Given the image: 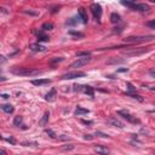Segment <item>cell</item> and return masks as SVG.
Segmentation results:
<instances>
[{
	"mask_svg": "<svg viewBox=\"0 0 155 155\" xmlns=\"http://www.w3.org/2000/svg\"><path fill=\"white\" fill-rule=\"evenodd\" d=\"M0 155H6V152H5V149H1V152H0Z\"/></svg>",
	"mask_w": 155,
	"mask_h": 155,
	"instance_id": "b9f144b4",
	"label": "cell"
},
{
	"mask_svg": "<svg viewBox=\"0 0 155 155\" xmlns=\"http://www.w3.org/2000/svg\"><path fill=\"white\" fill-rule=\"evenodd\" d=\"M56 95H57V91H56V89H51V91L46 94L45 100L47 101V102H53L56 100Z\"/></svg>",
	"mask_w": 155,
	"mask_h": 155,
	"instance_id": "4fadbf2b",
	"label": "cell"
},
{
	"mask_svg": "<svg viewBox=\"0 0 155 155\" xmlns=\"http://www.w3.org/2000/svg\"><path fill=\"white\" fill-rule=\"evenodd\" d=\"M64 58L63 57H56V58H53V59H51V62H50V63L51 64H55V63H59V62H62V61H63Z\"/></svg>",
	"mask_w": 155,
	"mask_h": 155,
	"instance_id": "d6a6232c",
	"label": "cell"
},
{
	"mask_svg": "<svg viewBox=\"0 0 155 155\" xmlns=\"http://www.w3.org/2000/svg\"><path fill=\"white\" fill-rule=\"evenodd\" d=\"M120 21H121V17H120V15L116 13V12H113L110 15V22L113 24H118V23H120Z\"/></svg>",
	"mask_w": 155,
	"mask_h": 155,
	"instance_id": "e0dca14e",
	"label": "cell"
},
{
	"mask_svg": "<svg viewBox=\"0 0 155 155\" xmlns=\"http://www.w3.org/2000/svg\"><path fill=\"white\" fill-rule=\"evenodd\" d=\"M108 122H109L112 126H115V127H119V128H124V124L119 120V119H116L115 116H112V118L108 119Z\"/></svg>",
	"mask_w": 155,
	"mask_h": 155,
	"instance_id": "7c38bea8",
	"label": "cell"
},
{
	"mask_svg": "<svg viewBox=\"0 0 155 155\" xmlns=\"http://www.w3.org/2000/svg\"><path fill=\"white\" fill-rule=\"evenodd\" d=\"M149 74H152V75H155V70H150V71H149Z\"/></svg>",
	"mask_w": 155,
	"mask_h": 155,
	"instance_id": "7bdbcfd3",
	"label": "cell"
},
{
	"mask_svg": "<svg viewBox=\"0 0 155 155\" xmlns=\"http://www.w3.org/2000/svg\"><path fill=\"white\" fill-rule=\"evenodd\" d=\"M84 94L86 95H89L90 97L94 98L95 97V90H94V87H91V86H87V85H84Z\"/></svg>",
	"mask_w": 155,
	"mask_h": 155,
	"instance_id": "ac0fdd59",
	"label": "cell"
},
{
	"mask_svg": "<svg viewBox=\"0 0 155 155\" xmlns=\"http://www.w3.org/2000/svg\"><path fill=\"white\" fill-rule=\"evenodd\" d=\"M118 114L120 115L122 119H125L126 121H128L130 124H135V125L136 124H141V120H139V119H137L136 116H133L132 114H130L127 110H119Z\"/></svg>",
	"mask_w": 155,
	"mask_h": 155,
	"instance_id": "5b68a950",
	"label": "cell"
},
{
	"mask_svg": "<svg viewBox=\"0 0 155 155\" xmlns=\"http://www.w3.org/2000/svg\"><path fill=\"white\" fill-rule=\"evenodd\" d=\"M81 122L82 124H86V125H91V124H92V121H86V120H82Z\"/></svg>",
	"mask_w": 155,
	"mask_h": 155,
	"instance_id": "60d3db41",
	"label": "cell"
},
{
	"mask_svg": "<svg viewBox=\"0 0 155 155\" xmlns=\"http://www.w3.org/2000/svg\"><path fill=\"white\" fill-rule=\"evenodd\" d=\"M69 34L70 35H74V37H78V38H84V34L79 33V32H75V30H70Z\"/></svg>",
	"mask_w": 155,
	"mask_h": 155,
	"instance_id": "f1b7e54d",
	"label": "cell"
},
{
	"mask_svg": "<svg viewBox=\"0 0 155 155\" xmlns=\"http://www.w3.org/2000/svg\"><path fill=\"white\" fill-rule=\"evenodd\" d=\"M13 74L21 75V76H35V75H40L41 71L39 69H34V68H13L12 70Z\"/></svg>",
	"mask_w": 155,
	"mask_h": 155,
	"instance_id": "6da1fadb",
	"label": "cell"
},
{
	"mask_svg": "<svg viewBox=\"0 0 155 155\" xmlns=\"http://www.w3.org/2000/svg\"><path fill=\"white\" fill-rule=\"evenodd\" d=\"M90 110L89 109H85V108H82L81 106H78L76 109L74 110V115L75 116H80V115H84V114H89Z\"/></svg>",
	"mask_w": 155,
	"mask_h": 155,
	"instance_id": "9a60e30c",
	"label": "cell"
},
{
	"mask_svg": "<svg viewBox=\"0 0 155 155\" xmlns=\"http://www.w3.org/2000/svg\"><path fill=\"white\" fill-rule=\"evenodd\" d=\"M13 125L15 126H17V127H19V126H24L23 125V118L22 116H15V119H13Z\"/></svg>",
	"mask_w": 155,
	"mask_h": 155,
	"instance_id": "44dd1931",
	"label": "cell"
},
{
	"mask_svg": "<svg viewBox=\"0 0 155 155\" xmlns=\"http://www.w3.org/2000/svg\"><path fill=\"white\" fill-rule=\"evenodd\" d=\"M150 51L149 47H137V49H126V50H122V53L126 55V56H141V55H144Z\"/></svg>",
	"mask_w": 155,
	"mask_h": 155,
	"instance_id": "277c9868",
	"label": "cell"
},
{
	"mask_svg": "<svg viewBox=\"0 0 155 155\" xmlns=\"http://www.w3.org/2000/svg\"><path fill=\"white\" fill-rule=\"evenodd\" d=\"M125 71H128L127 68H120V69H118V73H125Z\"/></svg>",
	"mask_w": 155,
	"mask_h": 155,
	"instance_id": "d590c367",
	"label": "cell"
},
{
	"mask_svg": "<svg viewBox=\"0 0 155 155\" xmlns=\"http://www.w3.org/2000/svg\"><path fill=\"white\" fill-rule=\"evenodd\" d=\"M53 23H51V22H46L43 24V27H41V29L44 30V32H46V30H52L53 29Z\"/></svg>",
	"mask_w": 155,
	"mask_h": 155,
	"instance_id": "603a6c76",
	"label": "cell"
},
{
	"mask_svg": "<svg viewBox=\"0 0 155 155\" xmlns=\"http://www.w3.org/2000/svg\"><path fill=\"white\" fill-rule=\"evenodd\" d=\"M78 19H80V17H73V18H70L69 21H67V24L68 25H73L78 22Z\"/></svg>",
	"mask_w": 155,
	"mask_h": 155,
	"instance_id": "83f0119b",
	"label": "cell"
},
{
	"mask_svg": "<svg viewBox=\"0 0 155 155\" xmlns=\"http://www.w3.org/2000/svg\"><path fill=\"white\" fill-rule=\"evenodd\" d=\"M32 84L35 86H41V85H49L51 84L50 79H38V80H32Z\"/></svg>",
	"mask_w": 155,
	"mask_h": 155,
	"instance_id": "2e32d148",
	"label": "cell"
},
{
	"mask_svg": "<svg viewBox=\"0 0 155 155\" xmlns=\"http://www.w3.org/2000/svg\"><path fill=\"white\" fill-rule=\"evenodd\" d=\"M57 11H59V6H55V7H53V10H52L51 12L55 13V12H57Z\"/></svg>",
	"mask_w": 155,
	"mask_h": 155,
	"instance_id": "ab89813d",
	"label": "cell"
},
{
	"mask_svg": "<svg viewBox=\"0 0 155 155\" xmlns=\"http://www.w3.org/2000/svg\"><path fill=\"white\" fill-rule=\"evenodd\" d=\"M85 75H86V73H84V71H69V73L63 74L59 79H62V80H71V79H76V78H82Z\"/></svg>",
	"mask_w": 155,
	"mask_h": 155,
	"instance_id": "52a82bcc",
	"label": "cell"
},
{
	"mask_svg": "<svg viewBox=\"0 0 155 155\" xmlns=\"http://www.w3.org/2000/svg\"><path fill=\"white\" fill-rule=\"evenodd\" d=\"M78 15H79V17L81 19V22L82 23H87L89 22V17H87V12H86V10L84 7H79L78 9Z\"/></svg>",
	"mask_w": 155,
	"mask_h": 155,
	"instance_id": "30bf717a",
	"label": "cell"
},
{
	"mask_svg": "<svg viewBox=\"0 0 155 155\" xmlns=\"http://www.w3.org/2000/svg\"><path fill=\"white\" fill-rule=\"evenodd\" d=\"M149 90H152V91H155V87H148Z\"/></svg>",
	"mask_w": 155,
	"mask_h": 155,
	"instance_id": "ee69618b",
	"label": "cell"
},
{
	"mask_svg": "<svg viewBox=\"0 0 155 155\" xmlns=\"http://www.w3.org/2000/svg\"><path fill=\"white\" fill-rule=\"evenodd\" d=\"M4 141H6V142H9V143H11L12 146H15V144H16V139H15L13 137H4Z\"/></svg>",
	"mask_w": 155,
	"mask_h": 155,
	"instance_id": "4316f807",
	"label": "cell"
},
{
	"mask_svg": "<svg viewBox=\"0 0 155 155\" xmlns=\"http://www.w3.org/2000/svg\"><path fill=\"white\" fill-rule=\"evenodd\" d=\"M90 10H91V12H92V15H94V17L96 18L97 22H101V17H102V6L101 5L97 4V3L91 4Z\"/></svg>",
	"mask_w": 155,
	"mask_h": 155,
	"instance_id": "8992f818",
	"label": "cell"
},
{
	"mask_svg": "<svg viewBox=\"0 0 155 155\" xmlns=\"http://www.w3.org/2000/svg\"><path fill=\"white\" fill-rule=\"evenodd\" d=\"M1 98H4V100H9V98H10V95H7V94H3V95H1Z\"/></svg>",
	"mask_w": 155,
	"mask_h": 155,
	"instance_id": "74e56055",
	"label": "cell"
},
{
	"mask_svg": "<svg viewBox=\"0 0 155 155\" xmlns=\"http://www.w3.org/2000/svg\"><path fill=\"white\" fill-rule=\"evenodd\" d=\"M94 150L100 155H109L110 150L106 146H94Z\"/></svg>",
	"mask_w": 155,
	"mask_h": 155,
	"instance_id": "9c48e42d",
	"label": "cell"
},
{
	"mask_svg": "<svg viewBox=\"0 0 155 155\" xmlns=\"http://www.w3.org/2000/svg\"><path fill=\"white\" fill-rule=\"evenodd\" d=\"M30 50L34 51V52H44V51H46V47L43 45H40L39 43H37V44L30 45Z\"/></svg>",
	"mask_w": 155,
	"mask_h": 155,
	"instance_id": "5bb4252c",
	"label": "cell"
},
{
	"mask_svg": "<svg viewBox=\"0 0 155 155\" xmlns=\"http://www.w3.org/2000/svg\"><path fill=\"white\" fill-rule=\"evenodd\" d=\"M121 5L127 6L131 10H133V11H138V12H148L150 10L149 5H147V4H136L133 1H121Z\"/></svg>",
	"mask_w": 155,
	"mask_h": 155,
	"instance_id": "7a4b0ae2",
	"label": "cell"
},
{
	"mask_svg": "<svg viewBox=\"0 0 155 155\" xmlns=\"http://www.w3.org/2000/svg\"><path fill=\"white\" fill-rule=\"evenodd\" d=\"M125 59H121V58H116V57H113L110 58L109 61L107 62V64H120V63H124Z\"/></svg>",
	"mask_w": 155,
	"mask_h": 155,
	"instance_id": "7402d4cb",
	"label": "cell"
},
{
	"mask_svg": "<svg viewBox=\"0 0 155 155\" xmlns=\"http://www.w3.org/2000/svg\"><path fill=\"white\" fill-rule=\"evenodd\" d=\"M49 118H50V113L49 112H46L45 114L43 115V118L39 120V125L40 126H46V124L49 122Z\"/></svg>",
	"mask_w": 155,
	"mask_h": 155,
	"instance_id": "d6986e66",
	"label": "cell"
},
{
	"mask_svg": "<svg viewBox=\"0 0 155 155\" xmlns=\"http://www.w3.org/2000/svg\"><path fill=\"white\" fill-rule=\"evenodd\" d=\"M125 95H126V96H130V97H132V98H135V100H138L139 102H143V97H142V96H139V95H137V94H131V92H125Z\"/></svg>",
	"mask_w": 155,
	"mask_h": 155,
	"instance_id": "cb8c5ba5",
	"label": "cell"
},
{
	"mask_svg": "<svg viewBox=\"0 0 155 155\" xmlns=\"http://www.w3.org/2000/svg\"><path fill=\"white\" fill-rule=\"evenodd\" d=\"M84 138H85V139H87V141H91V139L94 138V137H92L91 135H85V137H84Z\"/></svg>",
	"mask_w": 155,
	"mask_h": 155,
	"instance_id": "f35d334b",
	"label": "cell"
},
{
	"mask_svg": "<svg viewBox=\"0 0 155 155\" xmlns=\"http://www.w3.org/2000/svg\"><path fill=\"white\" fill-rule=\"evenodd\" d=\"M96 136H101V137H103V138H108V137H109L108 135H106V133H102V132H100V131L96 132Z\"/></svg>",
	"mask_w": 155,
	"mask_h": 155,
	"instance_id": "836d02e7",
	"label": "cell"
},
{
	"mask_svg": "<svg viewBox=\"0 0 155 155\" xmlns=\"http://www.w3.org/2000/svg\"><path fill=\"white\" fill-rule=\"evenodd\" d=\"M1 110L7 113V114H11V113H13L15 108L11 106V104H1Z\"/></svg>",
	"mask_w": 155,
	"mask_h": 155,
	"instance_id": "ffe728a7",
	"label": "cell"
},
{
	"mask_svg": "<svg viewBox=\"0 0 155 155\" xmlns=\"http://www.w3.org/2000/svg\"><path fill=\"white\" fill-rule=\"evenodd\" d=\"M155 40V35H135V37H128L125 39L128 44H139V43H148V41Z\"/></svg>",
	"mask_w": 155,
	"mask_h": 155,
	"instance_id": "3957f363",
	"label": "cell"
},
{
	"mask_svg": "<svg viewBox=\"0 0 155 155\" xmlns=\"http://www.w3.org/2000/svg\"><path fill=\"white\" fill-rule=\"evenodd\" d=\"M23 12H25V13H29V15H34V16H38V13L37 12H32V11H27V10H24Z\"/></svg>",
	"mask_w": 155,
	"mask_h": 155,
	"instance_id": "8d00e7d4",
	"label": "cell"
},
{
	"mask_svg": "<svg viewBox=\"0 0 155 155\" xmlns=\"http://www.w3.org/2000/svg\"><path fill=\"white\" fill-rule=\"evenodd\" d=\"M74 91L75 92H82L84 91V85H74Z\"/></svg>",
	"mask_w": 155,
	"mask_h": 155,
	"instance_id": "1f68e13d",
	"label": "cell"
},
{
	"mask_svg": "<svg viewBox=\"0 0 155 155\" xmlns=\"http://www.w3.org/2000/svg\"><path fill=\"white\" fill-rule=\"evenodd\" d=\"M90 61H91L90 56H87V57H80V58H78L75 62H73V63L70 64V68H80V67L87 64Z\"/></svg>",
	"mask_w": 155,
	"mask_h": 155,
	"instance_id": "ba28073f",
	"label": "cell"
},
{
	"mask_svg": "<svg viewBox=\"0 0 155 155\" xmlns=\"http://www.w3.org/2000/svg\"><path fill=\"white\" fill-rule=\"evenodd\" d=\"M126 86H127V92H131V94H133V92H135L136 91V87L135 86H133L132 84H131V82H127V84H126Z\"/></svg>",
	"mask_w": 155,
	"mask_h": 155,
	"instance_id": "484cf974",
	"label": "cell"
},
{
	"mask_svg": "<svg viewBox=\"0 0 155 155\" xmlns=\"http://www.w3.org/2000/svg\"><path fill=\"white\" fill-rule=\"evenodd\" d=\"M22 146H25V147H29V146H33V147H38L39 144L37 142H23Z\"/></svg>",
	"mask_w": 155,
	"mask_h": 155,
	"instance_id": "4dcf8cb0",
	"label": "cell"
},
{
	"mask_svg": "<svg viewBox=\"0 0 155 155\" xmlns=\"http://www.w3.org/2000/svg\"><path fill=\"white\" fill-rule=\"evenodd\" d=\"M76 56H84V57H87V56H91L90 52H78Z\"/></svg>",
	"mask_w": 155,
	"mask_h": 155,
	"instance_id": "e575fe53",
	"label": "cell"
},
{
	"mask_svg": "<svg viewBox=\"0 0 155 155\" xmlns=\"http://www.w3.org/2000/svg\"><path fill=\"white\" fill-rule=\"evenodd\" d=\"M34 33L38 35V43L39 44L43 43V41H49L50 40V37L44 33V30H39V32H38V30H34Z\"/></svg>",
	"mask_w": 155,
	"mask_h": 155,
	"instance_id": "8fae6325",
	"label": "cell"
},
{
	"mask_svg": "<svg viewBox=\"0 0 155 155\" xmlns=\"http://www.w3.org/2000/svg\"><path fill=\"white\" fill-rule=\"evenodd\" d=\"M46 133H47V135H49L51 138H52V139L57 138V135H56V133H55L52 130H51V128H46Z\"/></svg>",
	"mask_w": 155,
	"mask_h": 155,
	"instance_id": "d4e9b609",
	"label": "cell"
},
{
	"mask_svg": "<svg viewBox=\"0 0 155 155\" xmlns=\"http://www.w3.org/2000/svg\"><path fill=\"white\" fill-rule=\"evenodd\" d=\"M147 27H149L150 29H155V19H152V21H148L146 23Z\"/></svg>",
	"mask_w": 155,
	"mask_h": 155,
	"instance_id": "f546056e",
	"label": "cell"
}]
</instances>
